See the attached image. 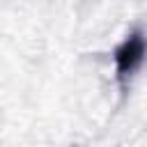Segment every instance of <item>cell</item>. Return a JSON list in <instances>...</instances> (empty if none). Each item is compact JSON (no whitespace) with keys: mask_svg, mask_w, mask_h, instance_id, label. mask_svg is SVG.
Listing matches in <instances>:
<instances>
[{"mask_svg":"<svg viewBox=\"0 0 147 147\" xmlns=\"http://www.w3.org/2000/svg\"><path fill=\"white\" fill-rule=\"evenodd\" d=\"M147 57V32L136 28L131 30L113 51V62H115V78L122 90L129 87L133 74L142 67Z\"/></svg>","mask_w":147,"mask_h":147,"instance_id":"obj_1","label":"cell"}]
</instances>
